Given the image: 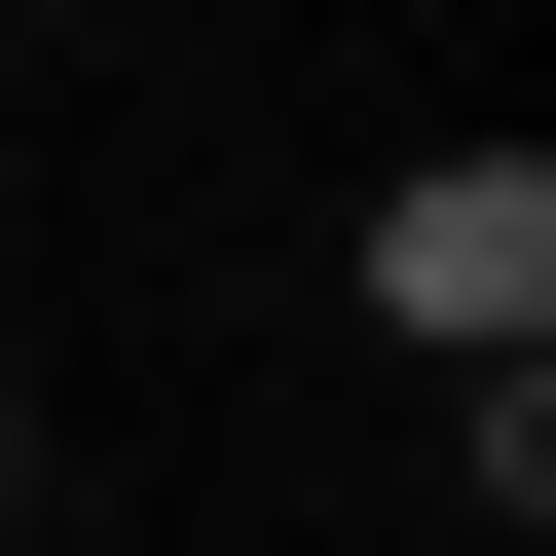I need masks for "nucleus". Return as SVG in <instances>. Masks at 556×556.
I'll list each match as a JSON object with an SVG mask.
<instances>
[{"instance_id": "nucleus-1", "label": "nucleus", "mask_w": 556, "mask_h": 556, "mask_svg": "<svg viewBox=\"0 0 556 556\" xmlns=\"http://www.w3.org/2000/svg\"><path fill=\"white\" fill-rule=\"evenodd\" d=\"M371 334H408V371H519V334H556V149H408V186H371Z\"/></svg>"}, {"instance_id": "nucleus-2", "label": "nucleus", "mask_w": 556, "mask_h": 556, "mask_svg": "<svg viewBox=\"0 0 556 556\" xmlns=\"http://www.w3.org/2000/svg\"><path fill=\"white\" fill-rule=\"evenodd\" d=\"M0 482H38V408H0Z\"/></svg>"}, {"instance_id": "nucleus-3", "label": "nucleus", "mask_w": 556, "mask_h": 556, "mask_svg": "<svg viewBox=\"0 0 556 556\" xmlns=\"http://www.w3.org/2000/svg\"><path fill=\"white\" fill-rule=\"evenodd\" d=\"M0 556H38V482H0Z\"/></svg>"}]
</instances>
